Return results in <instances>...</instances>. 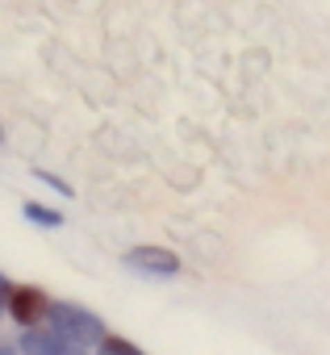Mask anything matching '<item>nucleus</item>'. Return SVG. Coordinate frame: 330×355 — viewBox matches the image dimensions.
Here are the masks:
<instances>
[{
    "mask_svg": "<svg viewBox=\"0 0 330 355\" xmlns=\"http://www.w3.org/2000/svg\"><path fill=\"white\" fill-rule=\"evenodd\" d=\"M51 322H55V334H63L76 347L101 338V318L88 313V309H80V305H51Z\"/></svg>",
    "mask_w": 330,
    "mask_h": 355,
    "instance_id": "1",
    "label": "nucleus"
},
{
    "mask_svg": "<svg viewBox=\"0 0 330 355\" xmlns=\"http://www.w3.org/2000/svg\"><path fill=\"white\" fill-rule=\"evenodd\" d=\"M125 263L138 268V272H150V276H176L180 272V259L172 251H163V247H134L125 255Z\"/></svg>",
    "mask_w": 330,
    "mask_h": 355,
    "instance_id": "2",
    "label": "nucleus"
},
{
    "mask_svg": "<svg viewBox=\"0 0 330 355\" xmlns=\"http://www.w3.org/2000/svg\"><path fill=\"white\" fill-rule=\"evenodd\" d=\"M101 355H146V351H138L130 338H101Z\"/></svg>",
    "mask_w": 330,
    "mask_h": 355,
    "instance_id": "5",
    "label": "nucleus"
},
{
    "mask_svg": "<svg viewBox=\"0 0 330 355\" xmlns=\"http://www.w3.org/2000/svg\"><path fill=\"white\" fill-rule=\"evenodd\" d=\"M26 214H30L34 222H42V226H59V214H51V209H42V205H26Z\"/></svg>",
    "mask_w": 330,
    "mask_h": 355,
    "instance_id": "6",
    "label": "nucleus"
},
{
    "mask_svg": "<svg viewBox=\"0 0 330 355\" xmlns=\"http://www.w3.org/2000/svg\"><path fill=\"white\" fill-rule=\"evenodd\" d=\"M21 351H26V355H80V347L67 343V338L55 334V330H30V334L21 338Z\"/></svg>",
    "mask_w": 330,
    "mask_h": 355,
    "instance_id": "4",
    "label": "nucleus"
},
{
    "mask_svg": "<svg viewBox=\"0 0 330 355\" xmlns=\"http://www.w3.org/2000/svg\"><path fill=\"white\" fill-rule=\"evenodd\" d=\"M0 355H13V351H0Z\"/></svg>",
    "mask_w": 330,
    "mask_h": 355,
    "instance_id": "8",
    "label": "nucleus"
},
{
    "mask_svg": "<svg viewBox=\"0 0 330 355\" xmlns=\"http://www.w3.org/2000/svg\"><path fill=\"white\" fill-rule=\"evenodd\" d=\"M9 309H13V318H17L21 326H38V322L46 318V297H42L38 288H13Z\"/></svg>",
    "mask_w": 330,
    "mask_h": 355,
    "instance_id": "3",
    "label": "nucleus"
},
{
    "mask_svg": "<svg viewBox=\"0 0 330 355\" xmlns=\"http://www.w3.org/2000/svg\"><path fill=\"white\" fill-rule=\"evenodd\" d=\"M5 293H9V284H5V280H0V305H5Z\"/></svg>",
    "mask_w": 330,
    "mask_h": 355,
    "instance_id": "7",
    "label": "nucleus"
}]
</instances>
